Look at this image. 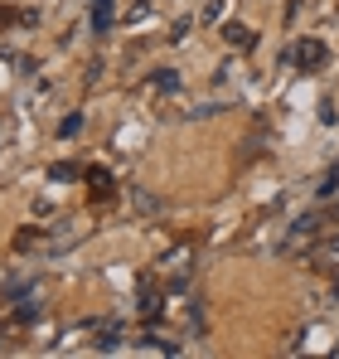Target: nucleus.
<instances>
[{"label": "nucleus", "instance_id": "obj_1", "mask_svg": "<svg viewBox=\"0 0 339 359\" xmlns=\"http://www.w3.org/2000/svg\"><path fill=\"white\" fill-rule=\"evenodd\" d=\"M223 39H228V44H237V49H247V44H252V29L233 20V25H223Z\"/></svg>", "mask_w": 339, "mask_h": 359}, {"label": "nucleus", "instance_id": "obj_2", "mask_svg": "<svg viewBox=\"0 0 339 359\" xmlns=\"http://www.w3.org/2000/svg\"><path fill=\"white\" fill-rule=\"evenodd\" d=\"M325 59V44H300L296 49V63H320Z\"/></svg>", "mask_w": 339, "mask_h": 359}, {"label": "nucleus", "instance_id": "obj_3", "mask_svg": "<svg viewBox=\"0 0 339 359\" xmlns=\"http://www.w3.org/2000/svg\"><path fill=\"white\" fill-rule=\"evenodd\" d=\"M335 214H339V204H335Z\"/></svg>", "mask_w": 339, "mask_h": 359}]
</instances>
